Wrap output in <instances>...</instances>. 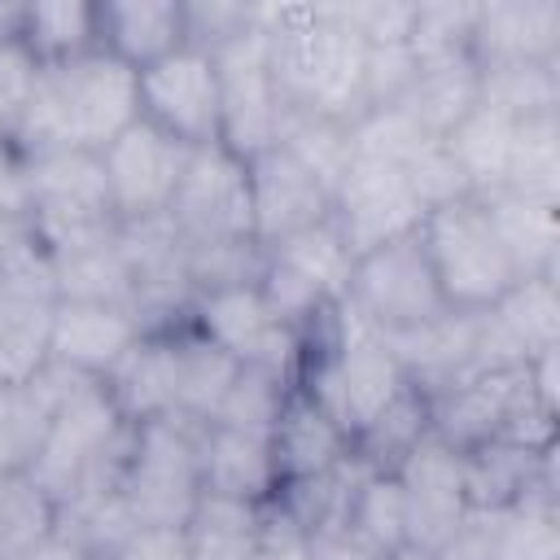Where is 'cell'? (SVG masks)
Masks as SVG:
<instances>
[{"label": "cell", "instance_id": "obj_1", "mask_svg": "<svg viewBox=\"0 0 560 560\" xmlns=\"http://www.w3.org/2000/svg\"><path fill=\"white\" fill-rule=\"evenodd\" d=\"M140 118V74L105 48H88L70 61L44 66L26 118L13 136L22 158L57 149L101 153Z\"/></svg>", "mask_w": 560, "mask_h": 560}, {"label": "cell", "instance_id": "obj_37", "mask_svg": "<svg viewBox=\"0 0 560 560\" xmlns=\"http://www.w3.org/2000/svg\"><path fill=\"white\" fill-rule=\"evenodd\" d=\"M39 74H44V61L26 48L22 35L0 39V140L13 144V136L26 118V105L35 96Z\"/></svg>", "mask_w": 560, "mask_h": 560}, {"label": "cell", "instance_id": "obj_2", "mask_svg": "<svg viewBox=\"0 0 560 560\" xmlns=\"http://www.w3.org/2000/svg\"><path fill=\"white\" fill-rule=\"evenodd\" d=\"M210 57L219 70V144L249 162L280 144L293 114L271 70V31L258 22V4L236 35L210 48Z\"/></svg>", "mask_w": 560, "mask_h": 560}, {"label": "cell", "instance_id": "obj_35", "mask_svg": "<svg viewBox=\"0 0 560 560\" xmlns=\"http://www.w3.org/2000/svg\"><path fill=\"white\" fill-rule=\"evenodd\" d=\"M61 525L57 503L35 490L22 472H13L9 494L0 503V560H22L31 547H39Z\"/></svg>", "mask_w": 560, "mask_h": 560}, {"label": "cell", "instance_id": "obj_7", "mask_svg": "<svg viewBox=\"0 0 560 560\" xmlns=\"http://www.w3.org/2000/svg\"><path fill=\"white\" fill-rule=\"evenodd\" d=\"M416 232L402 236V241H389V245H381V249H372L363 258H354V276H350V293L346 298L381 332H402V328H416V324L438 319L442 311H451Z\"/></svg>", "mask_w": 560, "mask_h": 560}, {"label": "cell", "instance_id": "obj_21", "mask_svg": "<svg viewBox=\"0 0 560 560\" xmlns=\"http://www.w3.org/2000/svg\"><path fill=\"white\" fill-rule=\"evenodd\" d=\"M52 289H57V302L131 306L136 302V271L118 245V228L101 241L52 254Z\"/></svg>", "mask_w": 560, "mask_h": 560}, {"label": "cell", "instance_id": "obj_6", "mask_svg": "<svg viewBox=\"0 0 560 560\" xmlns=\"http://www.w3.org/2000/svg\"><path fill=\"white\" fill-rule=\"evenodd\" d=\"M188 324L214 341L228 359H236L241 368H267V372H280L289 381H298V368H302V332L284 328L267 298L258 293V280L254 284H223V289H206L192 298L188 306Z\"/></svg>", "mask_w": 560, "mask_h": 560}, {"label": "cell", "instance_id": "obj_38", "mask_svg": "<svg viewBox=\"0 0 560 560\" xmlns=\"http://www.w3.org/2000/svg\"><path fill=\"white\" fill-rule=\"evenodd\" d=\"M416 74H420V61L411 57L407 44L368 48V57H363V109L402 105V96L411 92Z\"/></svg>", "mask_w": 560, "mask_h": 560}, {"label": "cell", "instance_id": "obj_42", "mask_svg": "<svg viewBox=\"0 0 560 560\" xmlns=\"http://www.w3.org/2000/svg\"><path fill=\"white\" fill-rule=\"evenodd\" d=\"M315 560H385L376 547H368L363 538H354L346 525L315 534Z\"/></svg>", "mask_w": 560, "mask_h": 560}, {"label": "cell", "instance_id": "obj_31", "mask_svg": "<svg viewBox=\"0 0 560 560\" xmlns=\"http://www.w3.org/2000/svg\"><path fill=\"white\" fill-rule=\"evenodd\" d=\"M22 39L26 48L52 66V61H70L88 48H101L96 35V4L83 0H52V4H26L22 9Z\"/></svg>", "mask_w": 560, "mask_h": 560}, {"label": "cell", "instance_id": "obj_29", "mask_svg": "<svg viewBox=\"0 0 560 560\" xmlns=\"http://www.w3.org/2000/svg\"><path fill=\"white\" fill-rule=\"evenodd\" d=\"M503 192L560 206V114L525 118L512 131V162Z\"/></svg>", "mask_w": 560, "mask_h": 560}, {"label": "cell", "instance_id": "obj_36", "mask_svg": "<svg viewBox=\"0 0 560 560\" xmlns=\"http://www.w3.org/2000/svg\"><path fill=\"white\" fill-rule=\"evenodd\" d=\"M472 22H477V4H455V0H429V4H416L407 48H411V57H416L420 66H424V61L468 57Z\"/></svg>", "mask_w": 560, "mask_h": 560}, {"label": "cell", "instance_id": "obj_39", "mask_svg": "<svg viewBox=\"0 0 560 560\" xmlns=\"http://www.w3.org/2000/svg\"><path fill=\"white\" fill-rule=\"evenodd\" d=\"M402 175H407V188L416 192V201H420L424 214L438 210V206H451V201H459V197H472L468 184H464V175H459V166H455L451 153L442 149V140L424 144V149L402 166Z\"/></svg>", "mask_w": 560, "mask_h": 560}, {"label": "cell", "instance_id": "obj_46", "mask_svg": "<svg viewBox=\"0 0 560 560\" xmlns=\"http://www.w3.org/2000/svg\"><path fill=\"white\" fill-rule=\"evenodd\" d=\"M13 228H22V223H13ZM13 228H0V262H4V236H9Z\"/></svg>", "mask_w": 560, "mask_h": 560}, {"label": "cell", "instance_id": "obj_27", "mask_svg": "<svg viewBox=\"0 0 560 560\" xmlns=\"http://www.w3.org/2000/svg\"><path fill=\"white\" fill-rule=\"evenodd\" d=\"M490 551H494V560H560L551 477H542L512 508L490 512Z\"/></svg>", "mask_w": 560, "mask_h": 560}, {"label": "cell", "instance_id": "obj_15", "mask_svg": "<svg viewBox=\"0 0 560 560\" xmlns=\"http://www.w3.org/2000/svg\"><path fill=\"white\" fill-rule=\"evenodd\" d=\"M468 57L494 61H560V0H490L477 4Z\"/></svg>", "mask_w": 560, "mask_h": 560}, {"label": "cell", "instance_id": "obj_4", "mask_svg": "<svg viewBox=\"0 0 560 560\" xmlns=\"http://www.w3.org/2000/svg\"><path fill=\"white\" fill-rule=\"evenodd\" d=\"M416 236L451 311H486L516 284V271L477 197L429 210Z\"/></svg>", "mask_w": 560, "mask_h": 560}, {"label": "cell", "instance_id": "obj_41", "mask_svg": "<svg viewBox=\"0 0 560 560\" xmlns=\"http://www.w3.org/2000/svg\"><path fill=\"white\" fill-rule=\"evenodd\" d=\"M105 560H192L188 525H136Z\"/></svg>", "mask_w": 560, "mask_h": 560}, {"label": "cell", "instance_id": "obj_20", "mask_svg": "<svg viewBox=\"0 0 560 560\" xmlns=\"http://www.w3.org/2000/svg\"><path fill=\"white\" fill-rule=\"evenodd\" d=\"M105 389L114 394V402L127 416V424L175 416V350H171V328L166 332H144L140 346L105 376Z\"/></svg>", "mask_w": 560, "mask_h": 560}, {"label": "cell", "instance_id": "obj_43", "mask_svg": "<svg viewBox=\"0 0 560 560\" xmlns=\"http://www.w3.org/2000/svg\"><path fill=\"white\" fill-rule=\"evenodd\" d=\"M22 560H96L92 551H88V542L70 529V525H57L39 547H31Z\"/></svg>", "mask_w": 560, "mask_h": 560}, {"label": "cell", "instance_id": "obj_45", "mask_svg": "<svg viewBox=\"0 0 560 560\" xmlns=\"http://www.w3.org/2000/svg\"><path fill=\"white\" fill-rule=\"evenodd\" d=\"M9 481H13V472H0V503H4V494H9Z\"/></svg>", "mask_w": 560, "mask_h": 560}, {"label": "cell", "instance_id": "obj_11", "mask_svg": "<svg viewBox=\"0 0 560 560\" xmlns=\"http://www.w3.org/2000/svg\"><path fill=\"white\" fill-rule=\"evenodd\" d=\"M328 219L337 223L350 254L363 258V254H372L389 241L411 236L420 228L424 210H420V201L407 188V175L398 166L354 158V166L346 171V179L332 192V214Z\"/></svg>", "mask_w": 560, "mask_h": 560}, {"label": "cell", "instance_id": "obj_8", "mask_svg": "<svg viewBox=\"0 0 560 560\" xmlns=\"http://www.w3.org/2000/svg\"><path fill=\"white\" fill-rule=\"evenodd\" d=\"M136 74H140V118H149L188 149L219 140V70L206 48L179 44L175 52L158 57Z\"/></svg>", "mask_w": 560, "mask_h": 560}, {"label": "cell", "instance_id": "obj_14", "mask_svg": "<svg viewBox=\"0 0 560 560\" xmlns=\"http://www.w3.org/2000/svg\"><path fill=\"white\" fill-rule=\"evenodd\" d=\"M245 171H249V223L262 249L332 214V197L280 144L249 158Z\"/></svg>", "mask_w": 560, "mask_h": 560}, {"label": "cell", "instance_id": "obj_28", "mask_svg": "<svg viewBox=\"0 0 560 560\" xmlns=\"http://www.w3.org/2000/svg\"><path fill=\"white\" fill-rule=\"evenodd\" d=\"M280 149L332 197L337 184L346 179V171L354 166V144H350V122L341 118H324V114H306L293 109L289 127L280 136Z\"/></svg>", "mask_w": 560, "mask_h": 560}, {"label": "cell", "instance_id": "obj_34", "mask_svg": "<svg viewBox=\"0 0 560 560\" xmlns=\"http://www.w3.org/2000/svg\"><path fill=\"white\" fill-rule=\"evenodd\" d=\"M298 381L267 372V368H241L228 398L219 402V416L210 424H228V429H249V433H271L280 420L284 398L293 394Z\"/></svg>", "mask_w": 560, "mask_h": 560}, {"label": "cell", "instance_id": "obj_3", "mask_svg": "<svg viewBox=\"0 0 560 560\" xmlns=\"http://www.w3.org/2000/svg\"><path fill=\"white\" fill-rule=\"evenodd\" d=\"M201 429L179 416L131 424L118 494L136 525H188L201 499Z\"/></svg>", "mask_w": 560, "mask_h": 560}, {"label": "cell", "instance_id": "obj_5", "mask_svg": "<svg viewBox=\"0 0 560 560\" xmlns=\"http://www.w3.org/2000/svg\"><path fill=\"white\" fill-rule=\"evenodd\" d=\"M166 219L184 245L210 241H254L249 223V171L228 144H197L184 158V175L166 206Z\"/></svg>", "mask_w": 560, "mask_h": 560}, {"label": "cell", "instance_id": "obj_16", "mask_svg": "<svg viewBox=\"0 0 560 560\" xmlns=\"http://www.w3.org/2000/svg\"><path fill=\"white\" fill-rule=\"evenodd\" d=\"M350 451H354V442L346 438V429H341L302 385H293V394L284 398L280 420H276V429H271V455H276L280 486L324 477V472H332Z\"/></svg>", "mask_w": 560, "mask_h": 560}, {"label": "cell", "instance_id": "obj_25", "mask_svg": "<svg viewBox=\"0 0 560 560\" xmlns=\"http://www.w3.org/2000/svg\"><path fill=\"white\" fill-rule=\"evenodd\" d=\"M477 105L508 122L560 114V61H494L477 66Z\"/></svg>", "mask_w": 560, "mask_h": 560}, {"label": "cell", "instance_id": "obj_26", "mask_svg": "<svg viewBox=\"0 0 560 560\" xmlns=\"http://www.w3.org/2000/svg\"><path fill=\"white\" fill-rule=\"evenodd\" d=\"M472 105H477V61L472 57L424 61L416 83H411V92L402 96V109L433 140H442Z\"/></svg>", "mask_w": 560, "mask_h": 560}, {"label": "cell", "instance_id": "obj_23", "mask_svg": "<svg viewBox=\"0 0 560 560\" xmlns=\"http://www.w3.org/2000/svg\"><path fill=\"white\" fill-rule=\"evenodd\" d=\"M512 131L516 122H508L503 114L486 109V105H472L446 136H442V149L451 153V162L459 166L464 184L472 197H490V192H503L508 184V162H512Z\"/></svg>", "mask_w": 560, "mask_h": 560}, {"label": "cell", "instance_id": "obj_44", "mask_svg": "<svg viewBox=\"0 0 560 560\" xmlns=\"http://www.w3.org/2000/svg\"><path fill=\"white\" fill-rule=\"evenodd\" d=\"M385 560H433L429 551H420V547H398V551H389Z\"/></svg>", "mask_w": 560, "mask_h": 560}, {"label": "cell", "instance_id": "obj_40", "mask_svg": "<svg viewBox=\"0 0 560 560\" xmlns=\"http://www.w3.org/2000/svg\"><path fill=\"white\" fill-rule=\"evenodd\" d=\"M337 13H341V22H346L368 48H381V44H407L416 4L363 0V4H337Z\"/></svg>", "mask_w": 560, "mask_h": 560}, {"label": "cell", "instance_id": "obj_10", "mask_svg": "<svg viewBox=\"0 0 560 560\" xmlns=\"http://www.w3.org/2000/svg\"><path fill=\"white\" fill-rule=\"evenodd\" d=\"M407 499V547L438 551L472 512L464 490V451L446 446L433 429L394 468Z\"/></svg>", "mask_w": 560, "mask_h": 560}, {"label": "cell", "instance_id": "obj_24", "mask_svg": "<svg viewBox=\"0 0 560 560\" xmlns=\"http://www.w3.org/2000/svg\"><path fill=\"white\" fill-rule=\"evenodd\" d=\"M267 258L280 262L284 271H293L302 284H311L328 306L346 302V293H350L354 254H350V245L341 241V232H337L332 219H319V223H311V228H302V232L276 241V245L267 249Z\"/></svg>", "mask_w": 560, "mask_h": 560}, {"label": "cell", "instance_id": "obj_32", "mask_svg": "<svg viewBox=\"0 0 560 560\" xmlns=\"http://www.w3.org/2000/svg\"><path fill=\"white\" fill-rule=\"evenodd\" d=\"M346 529L354 538H363L368 547H376L381 556L407 547V499H402V486L394 472L372 468L359 481V490L350 494V508H346Z\"/></svg>", "mask_w": 560, "mask_h": 560}, {"label": "cell", "instance_id": "obj_12", "mask_svg": "<svg viewBox=\"0 0 560 560\" xmlns=\"http://www.w3.org/2000/svg\"><path fill=\"white\" fill-rule=\"evenodd\" d=\"M424 398H429L433 433L455 451H472L481 442L503 438L512 411L529 398V381H525V368H486Z\"/></svg>", "mask_w": 560, "mask_h": 560}, {"label": "cell", "instance_id": "obj_33", "mask_svg": "<svg viewBox=\"0 0 560 560\" xmlns=\"http://www.w3.org/2000/svg\"><path fill=\"white\" fill-rule=\"evenodd\" d=\"M350 144H354V158L402 171L424 144H433V136H424L402 105H385V109H363L350 122Z\"/></svg>", "mask_w": 560, "mask_h": 560}, {"label": "cell", "instance_id": "obj_19", "mask_svg": "<svg viewBox=\"0 0 560 560\" xmlns=\"http://www.w3.org/2000/svg\"><path fill=\"white\" fill-rule=\"evenodd\" d=\"M516 280H529V276H556V254H560V219H556V206H542V201H529V197H516V192H490V197H477Z\"/></svg>", "mask_w": 560, "mask_h": 560}, {"label": "cell", "instance_id": "obj_13", "mask_svg": "<svg viewBox=\"0 0 560 560\" xmlns=\"http://www.w3.org/2000/svg\"><path fill=\"white\" fill-rule=\"evenodd\" d=\"M144 337V324L131 306H105V302H57L52 328H48V363L105 381Z\"/></svg>", "mask_w": 560, "mask_h": 560}, {"label": "cell", "instance_id": "obj_9", "mask_svg": "<svg viewBox=\"0 0 560 560\" xmlns=\"http://www.w3.org/2000/svg\"><path fill=\"white\" fill-rule=\"evenodd\" d=\"M188 144L153 127L149 118H136L122 136H114L101 149L105 184H109V206L118 223H140L166 214L175 184L184 175Z\"/></svg>", "mask_w": 560, "mask_h": 560}, {"label": "cell", "instance_id": "obj_18", "mask_svg": "<svg viewBox=\"0 0 560 560\" xmlns=\"http://www.w3.org/2000/svg\"><path fill=\"white\" fill-rule=\"evenodd\" d=\"M96 35L101 48L127 61L131 70L153 66L158 57L188 44L184 35V4L171 0H114L96 4Z\"/></svg>", "mask_w": 560, "mask_h": 560}, {"label": "cell", "instance_id": "obj_22", "mask_svg": "<svg viewBox=\"0 0 560 560\" xmlns=\"http://www.w3.org/2000/svg\"><path fill=\"white\" fill-rule=\"evenodd\" d=\"M175 350V416L192 424H210L219 416V402L228 398L241 363L228 359L214 341H206L192 324L171 328Z\"/></svg>", "mask_w": 560, "mask_h": 560}, {"label": "cell", "instance_id": "obj_17", "mask_svg": "<svg viewBox=\"0 0 560 560\" xmlns=\"http://www.w3.org/2000/svg\"><path fill=\"white\" fill-rule=\"evenodd\" d=\"M201 490L241 503H271L280 494V472L271 455V433L206 424L201 429Z\"/></svg>", "mask_w": 560, "mask_h": 560}, {"label": "cell", "instance_id": "obj_30", "mask_svg": "<svg viewBox=\"0 0 560 560\" xmlns=\"http://www.w3.org/2000/svg\"><path fill=\"white\" fill-rule=\"evenodd\" d=\"M258 525H262L258 503H241V499L201 490L197 512L188 521L192 560H249L258 551Z\"/></svg>", "mask_w": 560, "mask_h": 560}]
</instances>
